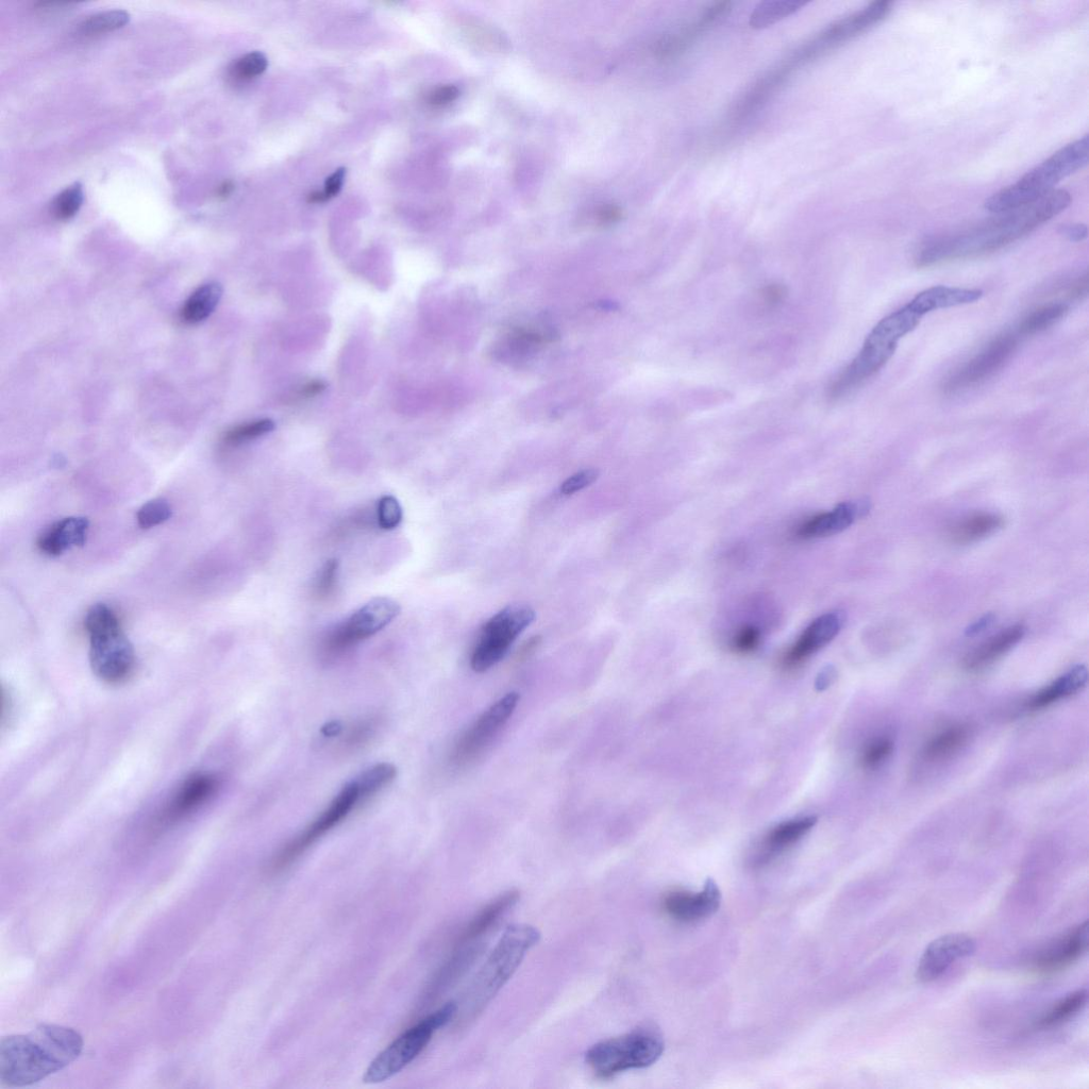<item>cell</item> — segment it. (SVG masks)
I'll list each match as a JSON object with an SVG mask.
<instances>
[{
    "mask_svg": "<svg viewBox=\"0 0 1089 1089\" xmlns=\"http://www.w3.org/2000/svg\"><path fill=\"white\" fill-rule=\"evenodd\" d=\"M1071 201L1068 191L1054 190L1026 207L996 214L993 219L973 227L935 237L921 245L916 263L927 267L995 253L1052 220L1065 211Z\"/></svg>",
    "mask_w": 1089,
    "mask_h": 1089,
    "instance_id": "cell-1",
    "label": "cell"
},
{
    "mask_svg": "<svg viewBox=\"0 0 1089 1089\" xmlns=\"http://www.w3.org/2000/svg\"><path fill=\"white\" fill-rule=\"evenodd\" d=\"M82 1050V1036L58 1025H40L28 1034L4 1037L0 1082L8 1087L38 1083L75 1062Z\"/></svg>",
    "mask_w": 1089,
    "mask_h": 1089,
    "instance_id": "cell-2",
    "label": "cell"
},
{
    "mask_svg": "<svg viewBox=\"0 0 1089 1089\" xmlns=\"http://www.w3.org/2000/svg\"><path fill=\"white\" fill-rule=\"evenodd\" d=\"M540 940V931L531 925L514 924L506 929L467 988L461 1023L468 1025L478 1019Z\"/></svg>",
    "mask_w": 1089,
    "mask_h": 1089,
    "instance_id": "cell-3",
    "label": "cell"
},
{
    "mask_svg": "<svg viewBox=\"0 0 1089 1089\" xmlns=\"http://www.w3.org/2000/svg\"><path fill=\"white\" fill-rule=\"evenodd\" d=\"M397 769L389 763L377 764L370 767L354 780L348 782L343 790L335 796L329 806L318 815L313 822L287 846L278 853L273 866L275 868L287 867L296 861L312 845L335 827H338L344 819L362 806L363 803L375 797L389 786L396 778Z\"/></svg>",
    "mask_w": 1089,
    "mask_h": 1089,
    "instance_id": "cell-4",
    "label": "cell"
},
{
    "mask_svg": "<svg viewBox=\"0 0 1089 1089\" xmlns=\"http://www.w3.org/2000/svg\"><path fill=\"white\" fill-rule=\"evenodd\" d=\"M1088 156L1089 141L1085 136L1061 148L1017 182L992 195L985 201V209L1000 214L1035 203L1053 192L1065 178L1084 169Z\"/></svg>",
    "mask_w": 1089,
    "mask_h": 1089,
    "instance_id": "cell-5",
    "label": "cell"
},
{
    "mask_svg": "<svg viewBox=\"0 0 1089 1089\" xmlns=\"http://www.w3.org/2000/svg\"><path fill=\"white\" fill-rule=\"evenodd\" d=\"M86 628L90 635V663L94 674L108 684L127 680L136 658L119 617L104 603H97L87 614Z\"/></svg>",
    "mask_w": 1089,
    "mask_h": 1089,
    "instance_id": "cell-6",
    "label": "cell"
},
{
    "mask_svg": "<svg viewBox=\"0 0 1089 1089\" xmlns=\"http://www.w3.org/2000/svg\"><path fill=\"white\" fill-rule=\"evenodd\" d=\"M664 1049L661 1033L643 1027L595 1044L585 1053V1062L597 1078L606 1080L628 1070L655 1064Z\"/></svg>",
    "mask_w": 1089,
    "mask_h": 1089,
    "instance_id": "cell-7",
    "label": "cell"
},
{
    "mask_svg": "<svg viewBox=\"0 0 1089 1089\" xmlns=\"http://www.w3.org/2000/svg\"><path fill=\"white\" fill-rule=\"evenodd\" d=\"M457 1014L458 1003L448 1002L402 1033L367 1067L363 1081L367 1084H378L399 1074L425 1050L434 1033L449 1024Z\"/></svg>",
    "mask_w": 1089,
    "mask_h": 1089,
    "instance_id": "cell-8",
    "label": "cell"
},
{
    "mask_svg": "<svg viewBox=\"0 0 1089 1089\" xmlns=\"http://www.w3.org/2000/svg\"><path fill=\"white\" fill-rule=\"evenodd\" d=\"M535 619L534 610L527 605H513L497 613L481 630L472 652L471 666L484 673L504 659L518 638Z\"/></svg>",
    "mask_w": 1089,
    "mask_h": 1089,
    "instance_id": "cell-9",
    "label": "cell"
},
{
    "mask_svg": "<svg viewBox=\"0 0 1089 1089\" xmlns=\"http://www.w3.org/2000/svg\"><path fill=\"white\" fill-rule=\"evenodd\" d=\"M400 608L390 598H376L363 606L344 623L335 627L323 642L328 658H337L391 624Z\"/></svg>",
    "mask_w": 1089,
    "mask_h": 1089,
    "instance_id": "cell-10",
    "label": "cell"
},
{
    "mask_svg": "<svg viewBox=\"0 0 1089 1089\" xmlns=\"http://www.w3.org/2000/svg\"><path fill=\"white\" fill-rule=\"evenodd\" d=\"M899 341L880 322L869 333L857 358L834 380L829 392L830 397L833 399L844 397L879 373L895 355Z\"/></svg>",
    "mask_w": 1089,
    "mask_h": 1089,
    "instance_id": "cell-11",
    "label": "cell"
},
{
    "mask_svg": "<svg viewBox=\"0 0 1089 1089\" xmlns=\"http://www.w3.org/2000/svg\"><path fill=\"white\" fill-rule=\"evenodd\" d=\"M517 693H509L484 711L476 722L459 737L451 751L452 765L464 767L474 762L506 726L519 702Z\"/></svg>",
    "mask_w": 1089,
    "mask_h": 1089,
    "instance_id": "cell-12",
    "label": "cell"
},
{
    "mask_svg": "<svg viewBox=\"0 0 1089 1089\" xmlns=\"http://www.w3.org/2000/svg\"><path fill=\"white\" fill-rule=\"evenodd\" d=\"M1018 338L1013 333H1003L988 344L980 354L968 361L944 383L947 394L974 387L998 373L1014 355Z\"/></svg>",
    "mask_w": 1089,
    "mask_h": 1089,
    "instance_id": "cell-13",
    "label": "cell"
},
{
    "mask_svg": "<svg viewBox=\"0 0 1089 1089\" xmlns=\"http://www.w3.org/2000/svg\"><path fill=\"white\" fill-rule=\"evenodd\" d=\"M892 8L893 4L891 2L879 0V2L870 4L864 9L847 16V18L832 24L813 44L803 49V52L799 54V58L801 60L810 59L825 49L862 35V33L884 21L891 13Z\"/></svg>",
    "mask_w": 1089,
    "mask_h": 1089,
    "instance_id": "cell-14",
    "label": "cell"
},
{
    "mask_svg": "<svg viewBox=\"0 0 1089 1089\" xmlns=\"http://www.w3.org/2000/svg\"><path fill=\"white\" fill-rule=\"evenodd\" d=\"M976 942L964 933H952L936 938L920 957L916 979L930 983L940 979L948 969L960 960L973 956Z\"/></svg>",
    "mask_w": 1089,
    "mask_h": 1089,
    "instance_id": "cell-15",
    "label": "cell"
},
{
    "mask_svg": "<svg viewBox=\"0 0 1089 1089\" xmlns=\"http://www.w3.org/2000/svg\"><path fill=\"white\" fill-rule=\"evenodd\" d=\"M844 624L845 614L840 611L819 616L802 632L791 648L784 653L781 666L786 670L799 667L820 649L831 643L837 634L841 632Z\"/></svg>",
    "mask_w": 1089,
    "mask_h": 1089,
    "instance_id": "cell-16",
    "label": "cell"
},
{
    "mask_svg": "<svg viewBox=\"0 0 1089 1089\" xmlns=\"http://www.w3.org/2000/svg\"><path fill=\"white\" fill-rule=\"evenodd\" d=\"M1088 947V921L1054 938L1038 950L1032 965L1040 973H1055L1076 963Z\"/></svg>",
    "mask_w": 1089,
    "mask_h": 1089,
    "instance_id": "cell-17",
    "label": "cell"
},
{
    "mask_svg": "<svg viewBox=\"0 0 1089 1089\" xmlns=\"http://www.w3.org/2000/svg\"><path fill=\"white\" fill-rule=\"evenodd\" d=\"M722 903V893L716 882L709 879L698 893L675 891L662 902L663 910L680 923H696L714 915Z\"/></svg>",
    "mask_w": 1089,
    "mask_h": 1089,
    "instance_id": "cell-18",
    "label": "cell"
},
{
    "mask_svg": "<svg viewBox=\"0 0 1089 1089\" xmlns=\"http://www.w3.org/2000/svg\"><path fill=\"white\" fill-rule=\"evenodd\" d=\"M870 510L868 500L843 502L833 510L817 514L799 526L797 536L802 540L828 538L848 529Z\"/></svg>",
    "mask_w": 1089,
    "mask_h": 1089,
    "instance_id": "cell-19",
    "label": "cell"
},
{
    "mask_svg": "<svg viewBox=\"0 0 1089 1089\" xmlns=\"http://www.w3.org/2000/svg\"><path fill=\"white\" fill-rule=\"evenodd\" d=\"M219 789V780L208 774H197L184 782L164 811L163 823L173 824L196 811Z\"/></svg>",
    "mask_w": 1089,
    "mask_h": 1089,
    "instance_id": "cell-20",
    "label": "cell"
},
{
    "mask_svg": "<svg viewBox=\"0 0 1089 1089\" xmlns=\"http://www.w3.org/2000/svg\"><path fill=\"white\" fill-rule=\"evenodd\" d=\"M817 824L814 816L802 817L784 822L770 830L764 837L755 858V865L764 866L772 862L781 853L797 844Z\"/></svg>",
    "mask_w": 1089,
    "mask_h": 1089,
    "instance_id": "cell-21",
    "label": "cell"
},
{
    "mask_svg": "<svg viewBox=\"0 0 1089 1089\" xmlns=\"http://www.w3.org/2000/svg\"><path fill=\"white\" fill-rule=\"evenodd\" d=\"M90 523L85 517H69L55 523L43 532L38 547L44 554L58 557L72 547L86 544Z\"/></svg>",
    "mask_w": 1089,
    "mask_h": 1089,
    "instance_id": "cell-22",
    "label": "cell"
},
{
    "mask_svg": "<svg viewBox=\"0 0 1089 1089\" xmlns=\"http://www.w3.org/2000/svg\"><path fill=\"white\" fill-rule=\"evenodd\" d=\"M1026 628L1023 625L1012 626L996 634L990 640L969 652L963 659V668L967 672H978L992 665L1024 639Z\"/></svg>",
    "mask_w": 1089,
    "mask_h": 1089,
    "instance_id": "cell-23",
    "label": "cell"
},
{
    "mask_svg": "<svg viewBox=\"0 0 1089 1089\" xmlns=\"http://www.w3.org/2000/svg\"><path fill=\"white\" fill-rule=\"evenodd\" d=\"M983 297L981 290L938 286L919 293L908 307L920 317L952 307L974 304Z\"/></svg>",
    "mask_w": 1089,
    "mask_h": 1089,
    "instance_id": "cell-24",
    "label": "cell"
},
{
    "mask_svg": "<svg viewBox=\"0 0 1089 1089\" xmlns=\"http://www.w3.org/2000/svg\"><path fill=\"white\" fill-rule=\"evenodd\" d=\"M1087 680L1088 673L1084 665L1072 667L1066 674L1032 696L1027 706L1031 710L1045 709L1055 702L1081 692L1085 688Z\"/></svg>",
    "mask_w": 1089,
    "mask_h": 1089,
    "instance_id": "cell-25",
    "label": "cell"
},
{
    "mask_svg": "<svg viewBox=\"0 0 1089 1089\" xmlns=\"http://www.w3.org/2000/svg\"><path fill=\"white\" fill-rule=\"evenodd\" d=\"M519 897L521 895H519L518 891H509L488 903L467 925L460 942L478 941L484 935H487L499 923L500 918L512 910Z\"/></svg>",
    "mask_w": 1089,
    "mask_h": 1089,
    "instance_id": "cell-26",
    "label": "cell"
},
{
    "mask_svg": "<svg viewBox=\"0 0 1089 1089\" xmlns=\"http://www.w3.org/2000/svg\"><path fill=\"white\" fill-rule=\"evenodd\" d=\"M730 9V3H716L711 6L700 16V19L689 27H686L675 33V35L668 36L660 40L656 44V54L659 57L666 58L672 57L679 53H682L684 49L695 40L699 33L709 27L720 16H723Z\"/></svg>",
    "mask_w": 1089,
    "mask_h": 1089,
    "instance_id": "cell-27",
    "label": "cell"
},
{
    "mask_svg": "<svg viewBox=\"0 0 1089 1089\" xmlns=\"http://www.w3.org/2000/svg\"><path fill=\"white\" fill-rule=\"evenodd\" d=\"M1003 526L1004 519L998 514H974L954 524L949 530V538L953 543L967 545L988 538Z\"/></svg>",
    "mask_w": 1089,
    "mask_h": 1089,
    "instance_id": "cell-28",
    "label": "cell"
},
{
    "mask_svg": "<svg viewBox=\"0 0 1089 1089\" xmlns=\"http://www.w3.org/2000/svg\"><path fill=\"white\" fill-rule=\"evenodd\" d=\"M971 729L966 724H958L936 734L925 745L923 757L929 762H941L950 759L969 742Z\"/></svg>",
    "mask_w": 1089,
    "mask_h": 1089,
    "instance_id": "cell-29",
    "label": "cell"
},
{
    "mask_svg": "<svg viewBox=\"0 0 1089 1089\" xmlns=\"http://www.w3.org/2000/svg\"><path fill=\"white\" fill-rule=\"evenodd\" d=\"M223 296L219 283H207L198 288L184 304L181 317L184 323L194 325L207 320L214 312Z\"/></svg>",
    "mask_w": 1089,
    "mask_h": 1089,
    "instance_id": "cell-30",
    "label": "cell"
},
{
    "mask_svg": "<svg viewBox=\"0 0 1089 1089\" xmlns=\"http://www.w3.org/2000/svg\"><path fill=\"white\" fill-rule=\"evenodd\" d=\"M1087 999L1086 990L1069 993L1057 1003H1054L1053 1007L1040 1020L1036 1021L1035 1027L1045 1030L1067 1023L1068 1020L1074 1018L1085 1008Z\"/></svg>",
    "mask_w": 1089,
    "mask_h": 1089,
    "instance_id": "cell-31",
    "label": "cell"
},
{
    "mask_svg": "<svg viewBox=\"0 0 1089 1089\" xmlns=\"http://www.w3.org/2000/svg\"><path fill=\"white\" fill-rule=\"evenodd\" d=\"M806 3L799 0H775V2L761 3L750 16V25L753 28H764L773 25L787 16L795 13Z\"/></svg>",
    "mask_w": 1089,
    "mask_h": 1089,
    "instance_id": "cell-32",
    "label": "cell"
},
{
    "mask_svg": "<svg viewBox=\"0 0 1089 1089\" xmlns=\"http://www.w3.org/2000/svg\"><path fill=\"white\" fill-rule=\"evenodd\" d=\"M1068 312V306L1062 303L1049 304L1030 313L1019 325V334L1029 337L1043 332L1057 324Z\"/></svg>",
    "mask_w": 1089,
    "mask_h": 1089,
    "instance_id": "cell-33",
    "label": "cell"
},
{
    "mask_svg": "<svg viewBox=\"0 0 1089 1089\" xmlns=\"http://www.w3.org/2000/svg\"><path fill=\"white\" fill-rule=\"evenodd\" d=\"M380 727V719L367 716L358 719L348 729H343L344 735L340 741L342 752H355L372 742Z\"/></svg>",
    "mask_w": 1089,
    "mask_h": 1089,
    "instance_id": "cell-34",
    "label": "cell"
},
{
    "mask_svg": "<svg viewBox=\"0 0 1089 1089\" xmlns=\"http://www.w3.org/2000/svg\"><path fill=\"white\" fill-rule=\"evenodd\" d=\"M129 19V14L120 10L98 13L83 22L80 31L86 36L102 35L124 27Z\"/></svg>",
    "mask_w": 1089,
    "mask_h": 1089,
    "instance_id": "cell-35",
    "label": "cell"
},
{
    "mask_svg": "<svg viewBox=\"0 0 1089 1089\" xmlns=\"http://www.w3.org/2000/svg\"><path fill=\"white\" fill-rule=\"evenodd\" d=\"M274 429V421L270 420V418H264V420L250 422L230 429L225 434L224 441L228 445L239 446L262 438Z\"/></svg>",
    "mask_w": 1089,
    "mask_h": 1089,
    "instance_id": "cell-36",
    "label": "cell"
},
{
    "mask_svg": "<svg viewBox=\"0 0 1089 1089\" xmlns=\"http://www.w3.org/2000/svg\"><path fill=\"white\" fill-rule=\"evenodd\" d=\"M895 743L890 736H879L868 742L860 756V763L864 769L874 770L880 767L894 752Z\"/></svg>",
    "mask_w": 1089,
    "mask_h": 1089,
    "instance_id": "cell-37",
    "label": "cell"
},
{
    "mask_svg": "<svg viewBox=\"0 0 1089 1089\" xmlns=\"http://www.w3.org/2000/svg\"><path fill=\"white\" fill-rule=\"evenodd\" d=\"M83 204V189L80 183L60 193L53 204V213L59 221H69L78 213Z\"/></svg>",
    "mask_w": 1089,
    "mask_h": 1089,
    "instance_id": "cell-38",
    "label": "cell"
},
{
    "mask_svg": "<svg viewBox=\"0 0 1089 1089\" xmlns=\"http://www.w3.org/2000/svg\"><path fill=\"white\" fill-rule=\"evenodd\" d=\"M172 517V509L165 499L150 500L138 512V524L142 529L157 527Z\"/></svg>",
    "mask_w": 1089,
    "mask_h": 1089,
    "instance_id": "cell-39",
    "label": "cell"
},
{
    "mask_svg": "<svg viewBox=\"0 0 1089 1089\" xmlns=\"http://www.w3.org/2000/svg\"><path fill=\"white\" fill-rule=\"evenodd\" d=\"M267 59L261 53L247 54L233 63L230 69L232 77L249 80L263 74L267 69Z\"/></svg>",
    "mask_w": 1089,
    "mask_h": 1089,
    "instance_id": "cell-40",
    "label": "cell"
},
{
    "mask_svg": "<svg viewBox=\"0 0 1089 1089\" xmlns=\"http://www.w3.org/2000/svg\"><path fill=\"white\" fill-rule=\"evenodd\" d=\"M402 508L398 500L391 495H385L380 498L377 505V521L381 529L393 530L397 528L401 521Z\"/></svg>",
    "mask_w": 1089,
    "mask_h": 1089,
    "instance_id": "cell-41",
    "label": "cell"
},
{
    "mask_svg": "<svg viewBox=\"0 0 1089 1089\" xmlns=\"http://www.w3.org/2000/svg\"><path fill=\"white\" fill-rule=\"evenodd\" d=\"M762 643V631L759 627L746 625L736 631L731 647L740 655H749L755 652Z\"/></svg>",
    "mask_w": 1089,
    "mask_h": 1089,
    "instance_id": "cell-42",
    "label": "cell"
},
{
    "mask_svg": "<svg viewBox=\"0 0 1089 1089\" xmlns=\"http://www.w3.org/2000/svg\"><path fill=\"white\" fill-rule=\"evenodd\" d=\"M339 573V563L337 560H329L321 569V573L315 582V592L320 598H326L334 591V586L337 584Z\"/></svg>",
    "mask_w": 1089,
    "mask_h": 1089,
    "instance_id": "cell-43",
    "label": "cell"
},
{
    "mask_svg": "<svg viewBox=\"0 0 1089 1089\" xmlns=\"http://www.w3.org/2000/svg\"><path fill=\"white\" fill-rule=\"evenodd\" d=\"M600 476L597 469H584L572 477L566 479L561 485V493L563 495H573L586 488H589Z\"/></svg>",
    "mask_w": 1089,
    "mask_h": 1089,
    "instance_id": "cell-44",
    "label": "cell"
},
{
    "mask_svg": "<svg viewBox=\"0 0 1089 1089\" xmlns=\"http://www.w3.org/2000/svg\"><path fill=\"white\" fill-rule=\"evenodd\" d=\"M345 175H346V170L345 169H339L338 171H335L326 180L325 190L324 191L314 192V193H311L308 196L309 203H311V204H322V203H325V201L331 199L332 197L337 196L340 193V191H341V189L343 187Z\"/></svg>",
    "mask_w": 1089,
    "mask_h": 1089,
    "instance_id": "cell-45",
    "label": "cell"
},
{
    "mask_svg": "<svg viewBox=\"0 0 1089 1089\" xmlns=\"http://www.w3.org/2000/svg\"><path fill=\"white\" fill-rule=\"evenodd\" d=\"M460 92L455 86H443L432 91L428 96V103L435 107H443L455 102Z\"/></svg>",
    "mask_w": 1089,
    "mask_h": 1089,
    "instance_id": "cell-46",
    "label": "cell"
},
{
    "mask_svg": "<svg viewBox=\"0 0 1089 1089\" xmlns=\"http://www.w3.org/2000/svg\"><path fill=\"white\" fill-rule=\"evenodd\" d=\"M1060 232L1063 237L1071 242H1082L1088 236V229L1083 224L1063 225Z\"/></svg>",
    "mask_w": 1089,
    "mask_h": 1089,
    "instance_id": "cell-47",
    "label": "cell"
},
{
    "mask_svg": "<svg viewBox=\"0 0 1089 1089\" xmlns=\"http://www.w3.org/2000/svg\"><path fill=\"white\" fill-rule=\"evenodd\" d=\"M995 618L996 617L994 614L984 615L982 618L979 619V621H977L973 625H970L966 629V636H968V638H975V636L990 628L995 623Z\"/></svg>",
    "mask_w": 1089,
    "mask_h": 1089,
    "instance_id": "cell-48",
    "label": "cell"
},
{
    "mask_svg": "<svg viewBox=\"0 0 1089 1089\" xmlns=\"http://www.w3.org/2000/svg\"><path fill=\"white\" fill-rule=\"evenodd\" d=\"M785 290L779 284H772L763 290V298L765 303L770 306H776L781 303L784 298Z\"/></svg>",
    "mask_w": 1089,
    "mask_h": 1089,
    "instance_id": "cell-49",
    "label": "cell"
},
{
    "mask_svg": "<svg viewBox=\"0 0 1089 1089\" xmlns=\"http://www.w3.org/2000/svg\"><path fill=\"white\" fill-rule=\"evenodd\" d=\"M619 216H621V211L617 208L612 206L603 207L598 212V221L602 224H610L617 221Z\"/></svg>",
    "mask_w": 1089,
    "mask_h": 1089,
    "instance_id": "cell-50",
    "label": "cell"
},
{
    "mask_svg": "<svg viewBox=\"0 0 1089 1089\" xmlns=\"http://www.w3.org/2000/svg\"><path fill=\"white\" fill-rule=\"evenodd\" d=\"M326 390V383L324 381L315 380L305 385L301 390V395L306 398L317 396L322 394Z\"/></svg>",
    "mask_w": 1089,
    "mask_h": 1089,
    "instance_id": "cell-51",
    "label": "cell"
},
{
    "mask_svg": "<svg viewBox=\"0 0 1089 1089\" xmlns=\"http://www.w3.org/2000/svg\"><path fill=\"white\" fill-rule=\"evenodd\" d=\"M1088 293V275L1080 278L1070 290L1071 298L1082 299Z\"/></svg>",
    "mask_w": 1089,
    "mask_h": 1089,
    "instance_id": "cell-52",
    "label": "cell"
},
{
    "mask_svg": "<svg viewBox=\"0 0 1089 1089\" xmlns=\"http://www.w3.org/2000/svg\"><path fill=\"white\" fill-rule=\"evenodd\" d=\"M834 678H835L834 669L831 668V667L826 668L824 670V672H822V674H820V676L817 679V683H816L817 689L818 690L827 689Z\"/></svg>",
    "mask_w": 1089,
    "mask_h": 1089,
    "instance_id": "cell-53",
    "label": "cell"
},
{
    "mask_svg": "<svg viewBox=\"0 0 1089 1089\" xmlns=\"http://www.w3.org/2000/svg\"><path fill=\"white\" fill-rule=\"evenodd\" d=\"M233 191V184L231 182H225L219 190V196L225 198Z\"/></svg>",
    "mask_w": 1089,
    "mask_h": 1089,
    "instance_id": "cell-54",
    "label": "cell"
}]
</instances>
